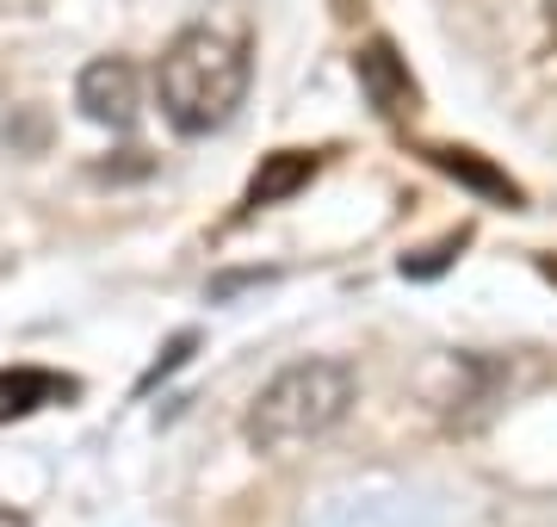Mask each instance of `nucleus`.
<instances>
[{"mask_svg":"<svg viewBox=\"0 0 557 527\" xmlns=\"http://www.w3.org/2000/svg\"><path fill=\"white\" fill-rule=\"evenodd\" d=\"M255 82L248 44L223 25H186L156 62V100L161 119L174 124L180 137H211L242 112Z\"/></svg>","mask_w":557,"mask_h":527,"instance_id":"f257e3e1","label":"nucleus"},{"mask_svg":"<svg viewBox=\"0 0 557 527\" xmlns=\"http://www.w3.org/2000/svg\"><path fill=\"white\" fill-rule=\"evenodd\" d=\"M354 397H359V379L347 360H292L285 372H273L260 385L242 434H248L255 453H292L304 441H322L354 409Z\"/></svg>","mask_w":557,"mask_h":527,"instance_id":"f03ea898","label":"nucleus"},{"mask_svg":"<svg viewBox=\"0 0 557 527\" xmlns=\"http://www.w3.org/2000/svg\"><path fill=\"white\" fill-rule=\"evenodd\" d=\"M75 106L94 124H106V131H131V124L143 119V82H137V69H131L124 57L87 62V69H81V82H75Z\"/></svg>","mask_w":557,"mask_h":527,"instance_id":"7ed1b4c3","label":"nucleus"},{"mask_svg":"<svg viewBox=\"0 0 557 527\" xmlns=\"http://www.w3.org/2000/svg\"><path fill=\"white\" fill-rule=\"evenodd\" d=\"M354 69H359V87L372 94V106H379L384 119H403V112H416V82H409V69L397 62V50L391 44H366L354 57Z\"/></svg>","mask_w":557,"mask_h":527,"instance_id":"20e7f679","label":"nucleus"},{"mask_svg":"<svg viewBox=\"0 0 557 527\" xmlns=\"http://www.w3.org/2000/svg\"><path fill=\"white\" fill-rule=\"evenodd\" d=\"M57 397H75V379H57V372H0V416H25L38 404H57Z\"/></svg>","mask_w":557,"mask_h":527,"instance_id":"39448f33","label":"nucleus"},{"mask_svg":"<svg viewBox=\"0 0 557 527\" xmlns=\"http://www.w3.org/2000/svg\"><path fill=\"white\" fill-rule=\"evenodd\" d=\"M310 174H317V156H310V149H278L273 162L255 174V186H248V205H278L285 193H298Z\"/></svg>","mask_w":557,"mask_h":527,"instance_id":"423d86ee","label":"nucleus"},{"mask_svg":"<svg viewBox=\"0 0 557 527\" xmlns=\"http://www.w3.org/2000/svg\"><path fill=\"white\" fill-rule=\"evenodd\" d=\"M434 168H446V174H453V181H465V186H478L483 199L520 205V186L508 181V174H496L490 162H478L471 149H434Z\"/></svg>","mask_w":557,"mask_h":527,"instance_id":"0eeeda50","label":"nucleus"},{"mask_svg":"<svg viewBox=\"0 0 557 527\" xmlns=\"http://www.w3.org/2000/svg\"><path fill=\"white\" fill-rule=\"evenodd\" d=\"M458 243H465V236H453V243L428 248L421 261H403V273H409V280H428V273H440V267H446V261H453V255H458Z\"/></svg>","mask_w":557,"mask_h":527,"instance_id":"6e6552de","label":"nucleus"},{"mask_svg":"<svg viewBox=\"0 0 557 527\" xmlns=\"http://www.w3.org/2000/svg\"><path fill=\"white\" fill-rule=\"evenodd\" d=\"M545 20H552V25H557V0H545Z\"/></svg>","mask_w":557,"mask_h":527,"instance_id":"1a4fd4ad","label":"nucleus"}]
</instances>
